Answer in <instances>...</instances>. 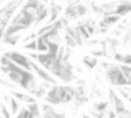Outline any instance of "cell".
Masks as SVG:
<instances>
[{"mask_svg":"<svg viewBox=\"0 0 131 118\" xmlns=\"http://www.w3.org/2000/svg\"><path fill=\"white\" fill-rule=\"evenodd\" d=\"M105 77L112 85L119 86V87L129 85V82L123 75L119 65L113 64L107 70H105Z\"/></svg>","mask_w":131,"mask_h":118,"instance_id":"obj_1","label":"cell"},{"mask_svg":"<svg viewBox=\"0 0 131 118\" xmlns=\"http://www.w3.org/2000/svg\"><path fill=\"white\" fill-rule=\"evenodd\" d=\"M66 96H67V91L64 85L55 84L47 91V94L44 99L46 103L52 106H56L59 104H63Z\"/></svg>","mask_w":131,"mask_h":118,"instance_id":"obj_2","label":"cell"},{"mask_svg":"<svg viewBox=\"0 0 131 118\" xmlns=\"http://www.w3.org/2000/svg\"><path fill=\"white\" fill-rule=\"evenodd\" d=\"M100 44H101V49L105 54V57L111 58V57H114V55L118 52L117 50L120 45V41L115 37H107L101 40Z\"/></svg>","mask_w":131,"mask_h":118,"instance_id":"obj_3","label":"cell"},{"mask_svg":"<svg viewBox=\"0 0 131 118\" xmlns=\"http://www.w3.org/2000/svg\"><path fill=\"white\" fill-rule=\"evenodd\" d=\"M4 55H6L12 63L24 68L25 70L32 71V65H31L32 60L29 58L28 56H26L17 51H8V52H5Z\"/></svg>","mask_w":131,"mask_h":118,"instance_id":"obj_4","label":"cell"},{"mask_svg":"<svg viewBox=\"0 0 131 118\" xmlns=\"http://www.w3.org/2000/svg\"><path fill=\"white\" fill-rule=\"evenodd\" d=\"M30 57L37 61L44 69L50 71L51 68L54 66V64L57 62V57L51 55L48 52H42V53H30Z\"/></svg>","mask_w":131,"mask_h":118,"instance_id":"obj_5","label":"cell"},{"mask_svg":"<svg viewBox=\"0 0 131 118\" xmlns=\"http://www.w3.org/2000/svg\"><path fill=\"white\" fill-rule=\"evenodd\" d=\"M57 78H59L64 83H69V82L76 79V76L74 74V67L69 61H62L61 62L60 72H59Z\"/></svg>","mask_w":131,"mask_h":118,"instance_id":"obj_6","label":"cell"},{"mask_svg":"<svg viewBox=\"0 0 131 118\" xmlns=\"http://www.w3.org/2000/svg\"><path fill=\"white\" fill-rule=\"evenodd\" d=\"M31 65H32V70L37 74V76H38L39 78H41V79L43 80V82H48V83L53 84V85L57 84V81H56L44 68L39 67L34 61H32Z\"/></svg>","mask_w":131,"mask_h":118,"instance_id":"obj_7","label":"cell"},{"mask_svg":"<svg viewBox=\"0 0 131 118\" xmlns=\"http://www.w3.org/2000/svg\"><path fill=\"white\" fill-rule=\"evenodd\" d=\"M42 118H66V114L63 112H57L54 110L53 106L48 103H43L41 107Z\"/></svg>","mask_w":131,"mask_h":118,"instance_id":"obj_8","label":"cell"},{"mask_svg":"<svg viewBox=\"0 0 131 118\" xmlns=\"http://www.w3.org/2000/svg\"><path fill=\"white\" fill-rule=\"evenodd\" d=\"M121 19V16L118 14H111L107 16H103L102 21L99 23L100 27H104V28H110L111 26H113L114 24H116L117 22H119Z\"/></svg>","mask_w":131,"mask_h":118,"instance_id":"obj_9","label":"cell"},{"mask_svg":"<svg viewBox=\"0 0 131 118\" xmlns=\"http://www.w3.org/2000/svg\"><path fill=\"white\" fill-rule=\"evenodd\" d=\"M60 12H61V6L57 5V4H54V5L52 4V6H51V8L49 10V15L50 16H49V18L47 21V24H52V23L56 22L58 16H59V14H60Z\"/></svg>","mask_w":131,"mask_h":118,"instance_id":"obj_10","label":"cell"},{"mask_svg":"<svg viewBox=\"0 0 131 118\" xmlns=\"http://www.w3.org/2000/svg\"><path fill=\"white\" fill-rule=\"evenodd\" d=\"M82 62H83V64H84L88 69H90V70L94 69V68L97 66V64H98L97 57H95V56H93V55H86V56H84V57L82 58Z\"/></svg>","mask_w":131,"mask_h":118,"instance_id":"obj_11","label":"cell"},{"mask_svg":"<svg viewBox=\"0 0 131 118\" xmlns=\"http://www.w3.org/2000/svg\"><path fill=\"white\" fill-rule=\"evenodd\" d=\"M113 108L115 109V111H116V113L117 114H120V113H122L123 111H125L127 108L125 107V104L123 103V101H122V99L117 94L116 95V97H115V101H114V104H113Z\"/></svg>","mask_w":131,"mask_h":118,"instance_id":"obj_12","label":"cell"},{"mask_svg":"<svg viewBox=\"0 0 131 118\" xmlns=\"http://www.w3.org/2000/svg\"><path fill=\"white\" fill-rule=\"evenodd\" d=\"M48 46H49V41L42 38L38 37L37 38V50L39 52H47L48 51Z\"/></svg>","mask_w":131,"mask_h":118,"instance_id":"obj_13","label":"cell"},{"mask_svg":"<svg viewBox=\"0 0 131 118\" xmlns=\"http://www.w3.org/2000/svg\"><path fill=\"white\" fill-rule=\"evenodd\" d=\"M19 35L18 34H14V35H3L2 38V42L9 44V45H15L18 40H19Z\"/></svg>","mask_w":131,"mask_h":118,"instance_id":"obj_14","label":"cell"},{"mask_svg":"<svg viewBox=\"0 0 131 118\" xmlns=\"http://www.w3.org/2000/svg\"><path fill=\"white\" fill-rule=\"evenodd\" d=\"M110 107V103L106 101H101L98 103H93L92 108L96 112H105Z\"/></svg>","mask_w":131,"mask_h":118,"instance_id":"obj_15","label":"cell"},{"mask_svg":"<svg viewBox=\"0 0 131 118\" xmlns=\"http://www.w3.org/2000/svg\"><path fill=\"white\" fill-rule=\"evenodd\" d=\"M28 110L31 112V114L33 115L34 118H38L41 117V110L39 108V105L37 103H33V104H29L27 105Z\"/></svg>","mask_w":131,"mask_h":118,"instance_id":"obj_16","label":"cell"},{"mask_svg":"<svg viewBox=\"0 0 131 118\" xmlns=\"http://www.w3.org/2000/svg\"><path fill=\"white\" fill-rule=\"evenodd\" d=\"M119 67H120L123 75L125 76V78L128 80L129 85H131V66L125 65V64H119Z\"/></svg>","mask_w":131,"mask_h":118,"instance_id":"obj_17","label":"cell"},{"mask_svg":"<svg viewBox=\"0 0 131 118\" xmlns=\"http://www.w3.org/2000/svg\"><path fill=\"white\" fill-rule=\"evenodd\" d=\"M9 105H10V109H11V113L14 115V114H17V112L19 111V108H20V105H19V101H17L16 99H14L13 96L10 97V101H9Z\"/></svg>","mask_w":131,"mask_h":118,"instance_id":"obj_18","label":"cell"},{"mask_svg":"<svg viewBox=\"0 0 131 118\" xmlns=\"http://www.w3.org/2000/svg\"><path fill=\"white\" fill-rule=\"evenodd\" d=\"M15 118H34V117L31 114V112L28 110V108L27 107H24V108H20L19 109V111L17 112Z\"/></svg>","mask_w":131,"mask_h":118,"instance_id":"obj_19","label":"cell"},{"mask_svg":"<svg viewBox=\"0 0 131 118\" xmlns=\"http://www.w3.org/2000/svg\"><path fill=\"white\" fill-rule=\"evenodd\" d=\"M49 14V10L47 8H44L43 10L39 11L38 14H37V17H36V22H35V25H38L39 23H41L42 21H44Z\"/></svg>","mask_w":131,"mask_h":118,"instance_id":"obj_20","label":"cell"},{"mask_svg":"<svg viewBox=\"0 0 131 118\" xmlns=\"http://www.w3.org/2000/svg\"><path fill=\"white\" fill-rule=\"evenodd\" d=\"M47 91H48L47 89H45L41 84H39V86H38L37 90L35 91V93H34L33 95H35V97H37V99H43V97H45V96H46Z\"/></svg>","mask_w":131,"mask_h":118,"instance_id":"obj_21","label":"cell"},{"mask_svg":"<svg viewBox=\"0 0 131 118\" xmlns=\"http://www.w3.org/2000/svg\"><path fill=\"white\" fill-rule=\"evenodd\" d=\"M123 45L124 46L131 45V29H129V28L126 29V32L124 34V37H123Z\"/></svg>","mask_w":131,"mask_h":118,"instance_id":"obj_22","label":"cell"},{"mask_svg":"<svg viewBox=\"0 0 131 118\" xmlns=\"http://www.w3.org/2000/svg\"><path fill=\"white\" fill-rule=\"evenodd\" d=\"M64 41H66L68 47H70V48L75 47V46L77 45V43H76V41L74 40V38H73L72 36H70L68 33H64Z\"/></svg>","mask_w":131,"mask_h":118,"instance_id":"obj_23","label":"cell"},{"mask_svg":"<svg viewBox=\"0 0 131 118\" xmlns=\"http://www.w3.org/2000/svg\"><path fill=\"white\" fill-rule=\"evenodd\" d=\"M24 48L28 49V50H37V39H34L32 41L27 42L24 45Z\"/></svg>","mask_w":131,"mask_h":118,"instance_id":"obj_24","label":"cell"},{"mask_svg":"<svg viewBox=\"0 0 131 118\" xmlns=\"http://www.w3.org/2000/svg\"><path fill=\"white\" fill-rule=\"evenodd\" d=\"M118 90H119V92H120V94L124 97V99H126V100H129L130 99V94H129V88H127L126 86H121V87H119L118 88Z\"/></svg>","mask_w":131,"mask_h":118,"instance_id":"obj_25","label":"cell"},{"mask_svg":"<svg viewBox=\"0 0 131 118\" xmlns=\"http://www.w3.org/2000/svg\"><path fill=\"white\" fill-rule=\"evenodd\" d=\"M0 111H1V114H2L3 118H11V113L7 110L6 106L3 103L0 104Z\"/></svg>","mask_w":131,"mask_h":118,"instance_id":"obj_26","label":"cell"},{"mask_svg":"<svg viewBox=\"0 0 131 118\" xmlns=\"http://www.w3.org/2000/svg\"><path fill=\"white\" fill-rule=\"evenodd\" d=\"M10 93H11V95H12L14 99H16V100L19 101V102H24V99H25V96H26L25 93L19 92V91H16V90H11Z\"/></svg>","mask_w":131,"mask_h":118,"instance_id":"obj_27","label":"cell"},{"mask_svg":"<svg viewBox=\"0 0 131 118\" xmlns=\"http://www.w3.org/2000/svg\"><path fill=\"white\" fill-rule=\"evenodd\" d=\"M121 64H125V65H129L131 66V54L126 53L122 55V60H121Z\"/></svg>","mask_w":131,"mask_h":118,"instance_id":"obj_28","label":"cell"},{"mask_svg":"<svg viewBox=\"0 0 131 118\" xmlns=\"http://www.w3.org/2000/svg\"><path fill=\"white\" fill-rule=\"evenodd\" d=\"M116 118H131V111L128 110V109H126L122 113L117 114V117Z\"/></svg>","mask_w":131,"mask_h":118,"instance_id":"obj_29","label":"cell"},{"mask_svg":"<svg viewBox=\"0 0 131 118\" xmlns=\"http://www.w3.org/2000/svg\"><path fill=\"white\" fill-rule=\"evenodd\" d=\"M91 55L95 56V57H105V54L103 52L102 49H97V50H92L91 52Z\"/></svg>","mask_w":131,"mask_h":118,"instance_id":"obj_30","label":"cell"},{"mask_svg":"<svg viewBox=\"0 0 131 118\" xmlns=\"http://www.w3.org/2000/svg\"><path fill=\"white\" fill-rule=\"evenodd\" d=\"M24 103H26L27 105L36 103V97L33 96L32 94H26V96H25V99H24Z\"/></svg>","mask_w":131,"mask_h":118,"instance_id":"obj_31","label":"cell"},{"mask_svg":"<svg viewBox=\"0 0 131 118\" xmlns=\"http://www.w3.org/2000/svg\"><path fill=\"white\" fill-rule=\"evenodd\" d=\"M112 65H113V63H110V62H106V61L100 62V67H101L103 70H107Z\"/></svg>","mask_w":131,"mask_h":118,"instance_id":"obj_32","label":"cell"},{"mask_svg":"<svg viewBox=\"0 0 131 118\" xmlns=\"http://www.w3.org/2000/svg\"><path fill=\"white\" fill-rule=\"evenodd\" d=\"M76 84L77 85H85L86 81L84 79H78V80H76Z\"/></svg>","mask_w":131,"mask_h":118,"instance_id":"obj_33","label":"cell"},{"mask_svg":"<svg viewBox=\"0 0 131 118\" xmlns=\"http://www.w3.org/2000/svg\"><path fill=\"white\" fill-rule=\"evenodd\" d=\"M82 118H91L90 116H88V115H86V114H84L83 116H82Z\"/></svg>","mask_w":131,"mask_h":118,"instance_id":"obj_34","label":"cell"},{"mask_svg":"<svg viewBox=\"0 0 131 118\" xmlns=\"http://www.w3.org/2000/svg\"><path fill=\"white\" fill-rule=\"evenodd\" d=\"M43 2H45V3H48V2H49V0H43Z\"/></svg>","mask_w":131,"mask_h":118,"instance_id":"obj_35","label":"cell"},{"mask_svg":"<svg viewBox=\"0 0 131 118\" xmlns=\"http://www.w3.org/2000/svg\"><path fill=\"white\" fill-rule=\"evenodd\" d=\"M2 49H3V48H2L1 46H0V51H2Z\"/></svg>","mask_w":131,"mask_h":118,"instance_id":"obj_36","label":"cell"},{"mask_svg":"<svg viewBox=\"0 0 131 118\" xmlns=\"http://www.w3.org/2000/svg\"><path fill=\"white\" fill-rule=\"evenodd\" d=\"M0 30H3V29H2V28H1V27H0ZM4 31H5V30H4Z\"/></svg>","mask_w":131,"mask_h":118,"instance_id":"obj_37","label":"cell"},{"mask_svg":"<svg viewBox=\"0 0 131 118\" xmlns=\"http://www.w3.org/2000/svg\"><path fill=\"white\" fill-rule=\"evenodd\" d=\"M0 118H3V117H2V116H0Z\"/></svg>","mask_w":131,"mask_h":118,"instance_id":"obj_38","label":"cell"}]
</instances>
